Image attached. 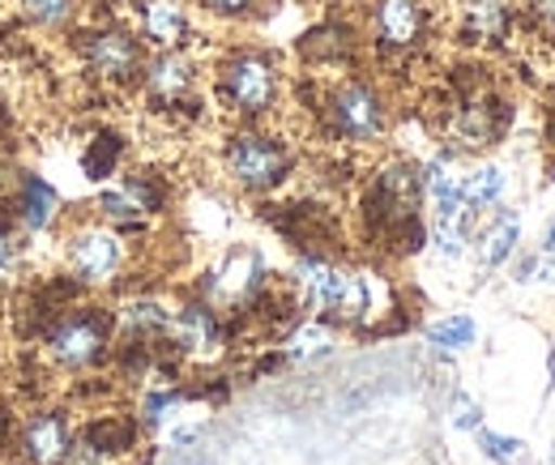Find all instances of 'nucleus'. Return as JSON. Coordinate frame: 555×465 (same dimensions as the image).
I'll list each match as a JSON object with an SVG mask.
<instances>
[{
	"instance_id": "obj_22",
	"label": "nucleus",
	"mask_w": 555,
	"mask_h": 465,
	"mask_svg": "<svg viewBox=\"0 0 555 465\" xmlns=\"http://www.w3.org/2000/svg\"><path fill=\"white\" fill-rule=\"evenodd\" d=\"M129 325H167V317L154 303H138V308H129Z\"/></svg>"
},
{
	"instance_id": "obj_20",
	"label": "nucleus",
	"mask_w": 555,
	"mask_h": 465,
	"mask_svg": "<svg viewBox=\"0 0 555 465\" xmlns=\"http://www.w3.org/2000/svg\"><path fill=\"white\" fill-rule=\"evenodd\" d=\"M116 150H120V145H116V137H103V150H94V154L86 158V171H90L94 180H103V176L112 171V158H116Z\"/></svg>"
},
{
	"instance_id": "obj_9",
	"label": "nucleus",
	"mask_w": 555,
	"mask_h": 465,
	"mask_svg": "<svg viewBox=\"0 0 555 465\" xmlns=\"http://www.w3.org/2000/svg\"><path fill=\"white\" fill-rule=\"evenodd\" d=\"M65 449H69V431H65V423H61V418L43 414V418H35V423H30V431H26V453H30L35 462L56 465L61 457H65Z\"/></svg>"
},
{
	"instance_id": "obj_2",
	"label": "nucleus",
	"mask_w": 555,
	"mask_h": 465,
	"mask_svg": "<svg viewBox=\"0 0 555 465\" xmlns=\"http://www.w3.org/2000/svg\"><path fill=\"white\" fill-rule=\"evenodd\" d=\"M227 167H231V176L240 184L270 189L286 171V154L278 150L274 141H266V137H235L231 150H227Z\"/></svg>"
},
{
	"instance_id": "obj_25",
	"label": "nucleus",
	"mask_w": 555,
	"mask_h": 465,
	"mask_svg": "<svg viewBox=\"0 0 555 465\" xmlns=\"http://www.w3.org/2000/svg\"><path fill=\"white\" fill-rule=\"evenodd\" d=\"M534 9H539L547 22H555V0H534Z\"/></svg>"
},
{
	"instance_id": "obj_3",
	"label": "nucleus",
	"mask_w": 555,
	"mask_h": 465,
	"mask_svg": "<svg viewBox=\"0 0 555 465\" xmlns=\"http://www.w3.org/2000/svg\"><path fill=\"white\" fill-rule=\"evenodd\" d=\"M227 99L240 107V112H266L270 99H274V68L261 56H240L227 65Z\"/></svg>"
},
{
	"instance_id": "obj_4",
	"label": "nucleus",
	"mask_w": 555,
	"mask_h": 465,
	"mask_svg": "<svg viewBox=\"0 0 555 465\" xmlns=\"http://www.w3.org/2000/svg\"><path fill=\"white\" fill-rule=\"evenodd\" d=\"M334 125H338V133L354 137V141L372 137L380 129V103H376V94L363 90V86L343 90V94L334 99Z\"/></svg>"
},
{
	"instance_id": "obj_15",
	"label": "nucleus",
	"mask_w": 555,
	"mask_h": 465,
	"mask_svg": "<svg viewBox=\"0 0 555 465\" xmlns=\"http://www.w3.org/2000/svg\"><path fill=\"white\" fill-rule=\"evenodd\" d=\"M103 209H107L112 218H133L141 209H150V189L138 184V180H129L125 189H116V193L103 197Z\"/></svg>"
},
{
	"instance_id": "obj_26",
	"label": "nucleus",
	"mask_w": 555,
	"mask_h": 465,
	"mask_svg": "<svg viewBox=\"0 0 555 465\" xmlns=\"http://www.w3.org/2000/svg\"><path fill=\"white\" fill-rule=\"evenodd\" d=\"M4 261H9V240L0 235V269H4Z\"/></svg>"
},
{
	"instance_id": "obj_5",
	"label": "nucleus",
	"mask_w": 555,
	"mask_h": 465,
	"mask_svg": "<svg viewBox=\"0 0 555 465\" xmlns=\"http://www.w3.org/2000/svg\"><path fill=\"white\" fill-rule=\"evenodd\" d=\"M86 61L103 77H129L138 68V43L125 30H103L86 43Z\"/></svg>"
},
{
	"instance_id": "obj_23",
	"label": "nucleus",
	"mask_w": 555,
	"mask_h": 465,
	"mask_svg": "<svg viewBox=\"0 0 555 465\" xmlns=\"http://www.w3.org/2000/svg\"><path fill=\"white\" fill-rule=\"evenodd\" d=\"M453 410H457V414H453V423H457V427H466V431H470V427H479V405H475L470 398H457Z\"/></svg>"
},
{
	"instance_id": "obj_6",
	"label": "nucleus",
	"mask_w": 555,
	"mask_h": 465,
	"mask_svg": "<svg viewBox=\"0 0 555 465\" xmlns=\"http://www.w3.org/2000/svg\"><path fill=\"white\" fill-rule=\"evenodd\" d=\"M103 350V330L94 321H69L52 333V354L69 367H81V363H94Z\"/></svg>"
},
{
	"instance_id": "obj_11",
	"label": "nucleus",
	"mask_w": 555,
	"mask_h": 465,
	"mask_svg": "<svg viewBox=\"0 0 555 465\" xmlns=\"http://www.w3.org/2000/svg\"><path fill=\"white\" fill-rule=\"evenodd\" d=\"M189 81H193V68L180 56H163L158 65L150 68V90L163 94V99H176L180 90H189Z\"/></svg>"
},
{
	"instance_id": "obj_12",
	"label": "nucleus",
	"mask_w": 555,
	"mask_h": 465,
	"mask_svg": "<svg viewBox=\"0 0 555 465\" xmlns=\"http://www.w3.org/2000/svg\"><path fill=\"white\" fill-rule=\"evenodd\" d=\"M22 197H26L22 201V218H26V227H43V222L56 214V193H52L43 180H35V176L22 184Z\"/></svg>"
},
{
	"instance_id": "obj_8",
	"label": "nucleus",
	"mask_w": 555,
	"mask_h": 465,
	"mask_svg": "<svg viewBox=\"0 0 555 465\" xmlns=\"http://www.w3.org/2000/svg\"><path fill=\"white\" fill-rule=\"evenodd\" d=\"M376 30H380V39L393 43V48L415 43L418 4L415 0H380V9H376Z\"/></svg>"
},
{
	"instance_id": "obj_14",
	"label": "nucleus",
	"mask_w": 555,
	"mask_h": 465,
	"mask_svg": "<svg viewBox=\"0 0 555 465\" xmlns=\"http://www.w3.org/2000/svg\"><path fill=\"white\" fill-rule=\"evenodd\" d=\"M176 337H180V346H189V350L209 346V341H214V321H209V312H202V308L180 312V321H176Z\"/></svg>"
},
{
	"instance_id": "obj_1",
	"label": "nucleus",
	"mask_w": 555,
	"mask_h": 465,
	"mask_svg": "<svg viewBox=\"0 0 555 465\" xmlns=\"http://www.w3.org/2000/svg\"><path fill=\"white\" fill-rule=\"evenodd\" d=\"M304 290L317 308L338 312V317H359L367 308V286L363 277H354L347 269H334L325 261H308L304 266Z\"/></svg>"
},
{
	"instance_id": "obj_18",
	"label": "nucleus",
	"mask_w": 555,
	"mask_h": 465,
	"mask_svg": "<svg viewBox=\"0 0 555 465\" xmlns=\"http://www.w3.org/2000/svg\"><path fill=\"white\" fill-rule=\"evenodd\" d=\"M517 244V218L513 214H504L500 222H495V231L487 235V248H483V261L487 266H500L504 257H508V248Z\"/></svg>"
},
{
	"instance_id": "obj_19",
	"label": "nucleus",
	"mask_w": 555,
	"mask_h": 465,
	"mask_svg": "<svg viewBox=\"0 0 555 465\" xmlns=\"http://www.w3.org/2000/svg\"><path fill=\"white\" fill-rule=\"evenodd\" d=\"M479 444L487 449V457H495V462H504V465H517L526 457V453H521V440H504V436H491V431L479 436Z\"/></svg>"
},
{
	"instance_id": "obj_27",
	"label": "nucleus",
	"mask_w": 555,
	"mask_h": 465,
	"mask_svg": "<svg viewBox=\"0 0 555 465\" xmlns=\"http://www.w3.org/2000/svg\"><path fill=\"white\" fill-rule=\"evenodd\" d=\"M547 244H552V248H555V227H552V240H547Z\"/></svg>"
},
{
	"instance_id": "obj_17",
	"label": "nucleus",
	"mask_w": 555,
	"mask_h": 465,
	"mask_svg": "<svg viewBox=\"0 0 555 465\" xmlns=\"http://www.w3.org/2000/svg\"><path fill=\"white\" fill-rule=\"evenodd\" d=\"M427 337H431V346H440V350H457V346H466V341L475 337V321H470V317L440 321V325L427 330Z\"/></svg>"
},
{
	"instance_id": "obj_28",
	"label": "nucleus",
	"mask_w": 555,
	"mask_h": 465,
	"mask_svg": "<svg viewBox=\"0 0 555 465\" xmlns=\"http://www.w3.org/2000/svg\"><path fill=\"white\" fill-rule=\"evenodd\" d=\"M180 465H202V462H180Z\"/></svg>"
},
{
	"instance_id": "obj_21",
	"label": "nucleus",
	"mask_w": 555,
	"mask_h": 465,
	"mask_svg": "<svg viewBox=\"0 0 555 465\" xmlns=\"http://www.w3.org/2000/svg\"><path fill=\"white\" fill-rule=\"evenodd\" d=\"M22 4H26V13L39 17V22H61V17L69 13L73 0H22Z\"/></svg>"
},
{
	"instance_id": "obj_24",
	"label": "nucleus",
	"mask_w": 555,
	"mask_h": 465,
	"mask_svg": "<svg viewBox=\"0 0 555 465\" xmlns=\"http://www.w3.org/2000/svg\"><path fill=\"white\" fill-rule=\"evenodd\" d=\"M209 9H218V13H240L248 0H206Z\"/></svg>"
},
{
	"instance_id": "obj_7",
	"label": "nucleus",
	"mask_w": 555,
	"mask_h": 465,
	"mask_svg": "<svg viewBox=\"0 0 555 465\" xmlns=\"http://www.w3.org/2000/svg\"><path fill=\"white\" fill-rule=\"evenodd\" d=\"M120 261V244L103 231H86L73 240V266L81 269L86 277H107Z\"/></svg>"
},
{
	"instance_id": "obj_13",
	"label": "nucleus",
	"mask_w": 555,
	"mask_h": 465,
	"mask_svg": "<svg viewBox=\"0 0 555 465\" xmlns=\"http://www.w3.org/2000/svg\"><path fill=\"white\" fill-rule=\"evenodd\" d=\"M500 189H504V176L495 171V167H483L479 176H470L466 184H457V193H462V205L466 209H479V205H487V201L500 197Z\"/></svg>"
},
{
	"instance_id": "obj_16",
	"label": "nucleus",
	"mask_w": 555,
	"mask_h": 465,
	"mask_svg": "<svg viewBox=\"0 0 555 465\" xmlns=\"http://www.w3.org/2000/svg\"><path fill=\"white\" fill-rule=\"evenodd\" d=\"M334 346V337L325 325H304V330L291 333V341H286V354L291 359H317V354H325Z\"/></svg>"
},
{
	"instance_id": "obj_10",
	"label": "nucleus",
	"mask_w": 555,
	"mask_h": 465,
	"mask_svg": "<svg viewBox=\"0 0 555 465\" xmlns=\"http://www.w3.org/2000/svg\"><path fill=\"white\" fill-rule=\"evenodd\" d=\"M145 30H150V39L163 43V48L180 43V39H184V13H180V4H176V0H150V4H145Z\"/></svg>"
}]
</instances>
